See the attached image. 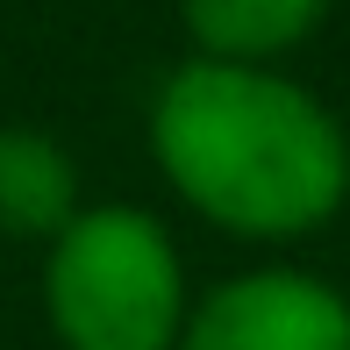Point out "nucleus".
I'll return each instance as SVG.
<instances>
[{"label": "nucleus", "instance_id": "1", "mask_svg": "<svg viewBox=\"0 0 350 350\" xmlns=\"http://www.w3.org/2000/svg\"><path fill=\"white\" fill-rule=\"evenodd\" d=\"M150 157L193 215L229 236H314L350 200V136L272 65L186 57L150 100Z\"/></svg>", "mask_w": 350, "mask_h": 350}, {"label": "nucleus", "instance_id": "2", "mask_svg": "<svg viewBox=\"0 0 350 350\" xmlns=\"http://www.w3.org/2000/svg\"><path fill=\"white\" fill-rule=\"evenodd\" d=\"M43 314L65 350H179L186 265L143 208H79L43 258Z\"/></svg>", "mask_w": 350, "mask_h": 350}, {"label": "nucleus", "instance_id": "3", "mask_svg": "<svg viewBox=\"0 0 350 350\" xmlns=\"http://www.w3.org/2000/svg\"><path fill=\"white\" fill-rule=\"evenodd\" d=\"M179 350H350V300L314 272L265 265L193 300Z\"/></svg>", "mask_w": 350, "mask_h": 350}, {"label": "nucleus", "instance_id": "4", "mask_svg": "<svg viewBox=\"0 0 350 350\" xmlns=\"http://www.w3.org/2000/svg\"><path fill=\"white\" fill-rule=\"evenodd\" d=\"M329 0H179L193 57L208 65H279L322 29Z\"/></svg>", "mask_w": 350, "mask_h": 350}, {"label": "nucleus", "instance_id": "5", "mask_svg": "<svg viewBox=\"0 0 350 350\" xmlns=\"http://www.w3.org/2000/svg\"><path fill=\"white\" fill-rule=\"evenodd\" d=\"M79 215V172L65 157V143L22 129V122H0V236H43Z\"/></svg>", "mask_w": 350, "mask_h": 350}]
</instances>
